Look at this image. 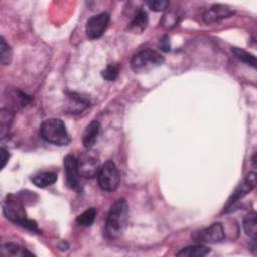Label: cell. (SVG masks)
Here are the masks:
<instances>
[{
	"instance_id": "cell-11",
	"label": "cell",
	"mask_w": 257,
	"mask_h": 257,
	"mask_svg": "<svg viewBox=\"0 0 257 257\" xmlns=\"http://www.w3.org/2000/svg\"><path fill=\"white\" fill-rule=\"evenodd\" d=\"M234 14H235L234 10L231 9L229 6L223 5V4H215L204 12L203 20L207 24H212L224 18L231 17Z\"/></svg>"
},
{
	"instance_id": "cell-2",
	"label": "cell",
	"mask_w": 257,
	"mask_h": 257,
	"mask_svg": "<svg viewBox=\"0 0 257 257\" xmlns=\"http://www.w3.org/2000/svg\"><path fill=\"white\" fill-rule=\"evenodd\" d=\"M128 219V204L125 199H118L110 207L106 218V234L110 238L119 237L124 231Z\"/></svg>"
},
{
	"instance_id": "cell-26",
	"label": "cell",
	"mask_w": 257,
	"mask_h": 257,
	"mask_svg": "<svg viewBox=\"0 0 257 257\" xmlns=\"http://www.w3.org/2000/svg\"><path fill=\"white\" fill-rule=\"evenodd\" d=\"M159 47L161 50L165 51V52H169L171 50V46H170V39L168 35H164L159 42Z\"/></svg>"
},
{
	"instance_id": "cell-5",
	"label": "cell",
	"mask_w": 257,
	"mask_h": 257,
	"mask_svg": "<svg viewBox=\"0 0 257 257\" xmlns=\"http://www.w3.org/2000/svg\"><path fill=\"white\" fill-rule=\"evenodd\" d=\"M99 187L106 192L115 191L120 183V173L111 160L106 161L101 167L97 175Z\"/></svg>"
},
{
	"instance_id": "cell-10",
	"label": "cell",
	"mask_w": 257,
	"mask_h": 257,
	"mask_svg": "<svg viewBox=\"0 0 257 257\" xmlns=\"http://www.w3.org/2000/svg\"><path fill=\"white\" fill-rule=\"evenodd\" d=\"M63 166L65 171V181L67 187L70 188L71 190L80 191V174L77 167V160L73 156L67 155L63 159Z\"/></svg>"
},
{
	"instance_id": "cell-9",
	"label": "cell",
	"mask_w": 257,
	"mask_h": 257,
	"mask_svg": "<svg viewBox=\"0 0 257 257\" xmlns=\"http://www.w3.org/2000/svg\"><path fill=\"white\" fill-rule=\"evenodd\" d=\"M109 23V14L107 12H101L91 16L85 25L86 36L89 39H97L105 32Z\"/></svg>"
},
{
	"instance_id": "cell-28",
	"label": "cell",
	"mask_w": 257,
	"mask_h": 257,
	"mask_svg": "<svg viewBox=\"0 0 257 257\" xmlns=\"http://www.w3.org/2000/svg\"><path fill=\"white\" fill-rule=\"evenodd\" d=\"M68 247H69V246H68V244H67L66 241H61V242L59 243V245H58V248H59L61 251L67 250Z\"/></svg>"
},
{
	"instance_id": "cell-14",
	"label": "cell",
	"mask_w": 257,
	"mask_h": 257,
	"mask_svg": "<svg viewBox=\"0 0 257 257\" xmlns=\"http://www.w3.org/2000/svg\"><path fill=\"white\" fill-rule=\"evenodd\" d=\"M149 17L144 9H140L130 23V30L134 33H142L148 26Z\"/></svg>"
},
{
	"instance_id": "cell-24",
	"label": "cell",
	"mask_w": 257,
	"mask_h": 257,
	"mask_svg": "<svg viewBox=\"0 0 257 257\" xmlns=\"http://www.w3.org/2000/svg\"><path fill=\"white\" fill-rule=\"evenodd\" d=\"M119 69L120 66L118 63H109L102 71H101V75L104 79L108 80V81H113L116 79V77L118 76L119 73Z\"/></svg>"
},
{
	"instance_id": "cell-16",
	"label": "cell",
	"mask_w": 257,
	"mask_h": 257,
	"mask_svg": "<svg viewBox=\"0 0 257 257\" xmlns=\"http://www.w3.org/2000/svg\"><path fill=\"white\" fill-rule=\"evenodd\" d=\"M211 252L210 248L207 246H204L202 244H197L194 246H188L183 249H181L179 252H177V256L181 257H204L208 255Z\"/></svg>"
},
{
	"instance_id": "cell-8",
	"label": "cell",
	"mask_w": 257,
	"mask_h": 257,
	"mask_svg": "<svg viewBox=\"0 0 257 257\" xmlns=\"http://www.w3.org/2000/svg\"><path fill=\"white\" fill-rule=\"evenodd\" d=\"M256 187V173L249 172L244 178L243 182L237 187L232 197L229 199L226 208L224 209V213L231 212L237 202H239L242 198H244L249 192H251Z\"/></svg>"
},
{
	"instance_id": "cell-6",
	"label": "cell",
	"mask_w": 257,
	"mask_h": 257,
	"mask_svg": "<svg viewBox=\"0 0 257 257\" xmlns=\"http://www.w3.org/2000/svg\"><path fill=\"white\" fill-rule=\"evenodd\" d=\"M77 167L81 177L92 179L100 170L99 159L93 152H83L77 159Z\"/></svg>"
},
{
	"instance_id": "cell-19",
	"label": "cell",
	"mask_w": 257,
	"mask_h": 257,
	"mask_svg": "<svg viewBox=\"0 0 257 257\" xmlns=\"http://www.w3.org/2000/svg\"><path fill=\"white\" fill-rule=\"evenodd\" d=\"M256 213L252 212L249 213L243 220V229L247 236H249L252 239H256Z\"/></svg>"
},
{
	"instance_id": "cell-22",
	"label": "cell",
	"mask_w": 257,
	"mask_h": 257,
	"mask_svg": "<svg viewBox=\"0 0 257 257\" xmlns=\"http://www.w3.org/2000/svg\"><path fill=\"white\" fill-rule=\"evenodd\" d=\"M12 49L10 45L5 41L4 37L0 40V61L2 65H8L12 59Z\"/></svg>"
},
{
	"instance_id": "cell-20",
	"label": "cell",
	"mask_w": 257,
	"mask_h": 257,
	"mask_svg": "<svg viewBox=\"0 0 257 257\" xmlns=\"http://www.w3.org/2000/svg\"><path fill=\"white\" fill-rule=\"evenodd\" d=\"M96 214L97 212L95 208H89L76 218V223L82 227H90L95 220Z\"/></svg>"
},
{
	"instance_id": "cell-23",
	"label": "cell",
	"mask_w": 257,
	"mask_h": 257,
	"mask_svg": "<svg viewBox=\"0 0 257 257\" xmlns=\"http://www.w3.org/2000/svg\"><path fill=\"white\" fill-rule=\"evenodd\" d=\"M0 123H1V137L4 138V135L9 130L11 120L13 118V112L8 108H2L0 112Z\"/></svg>"
},
{
	"instance_id": "cell-17",
	"label": "cell",
	"mask_w": 257,
	"mask_h": 257,
	"mask_svg": "<svg viewBox=\"0 0 257 257\" xmlns=\"http://www.w3.org/2000/svg\"><path fill=\"white\" fill-rule=\"evenodd\" d=\"M1 255H3V256H32L33 254L17 244L6 243V244H3L1 247Z\"/></svg>"
},
{
	"instance_id": "cell-13",
	"label": "cell",
	"mask_w": 257,
	"mask_h": 257,
	"mask_svg": "<svg viewBox=\"0 0 257 257\" xmlns=\"http://www.w3.org/2000/svg\"><path fill=\"white\" fill-rule=\"evenodd\" d=\"M99 130H100V124L97 120H92L85 127L83 135H82V144H83L84 148L89 150L94 146V144L97 141Z\"/></svg>"
},
{
	"instance_id": "cell-1",
	"label": "cell",
	"mask_w": 257,
	"mask_h": 257,
	"mask_svg": "<svg viewBox=\"0 0 257 257\" xmlns=\"http://www.w3.org/2000/svg\"><path fill=\"white\" fill-rule=\"evenodd\" d=\"M3 214L11 222L35 233H39L35 221L27 218L23 203L17 195H9L3 203Z\"/></svg>"
},
{
	"instance_id": "cell-18",
	"label": "cell",
	"mask_w": 257,
	"mask_h": 257,
	"mask_svg": "<svg viewBox=\"0 0 257 257\" xmlns=\"http://www.w3.org/2000/svg\"><path fill=\"white\" fill-rule=\"evenodd\" d=\"M167 9H168V11L164 14V16L162 18V25L167 28H171L178 24L182 14H181V11L179 8L173 7V8L169 9V7H168Z\"/></svg>"
},
{
	"instance_id": "cell-3",
	"label": "cell",
	"mask_w": 257,
	"mask_h": 257,
	"mask_svg": "<svg viewBox=\"0 0 257 257\" xmlns=\"http://www.w3.org/2000/svg\"><path fill=\"white\" fill-rule=\"evenodd\" d=\"M40 137L47 143L66 146L70 142L65 124L59 118H48L44 120L39 128Z\"/></svg>"
},
{
	"instance_id": "cell-12",
	"label": "cell",
	"mask_w": 257,
	"mask_h": 257,
	"mask_svg": "<svg viewBox=\"0 0 257 257\" xmlns=\"http://www.w3.org/2000/svg\"><path fill=\"white\" fill-rule=\"evenodd\" d=\"M66 110L70 113H79L89 105V97L78 92H67Z\"/></svg>"
},
{
	"instance_id": "cell-4",
	"label": "cell",
	"mask_w": 257,
	"mask_h": 257,
	"mask_svg": "<svg viewBox=\"0 0 257 257\" xmlns=\"http://www.w3.org/2000/svg\"><path fill=\"white\" fill-rule=\"evenodd\" d=\"M164 61L161 53L152 49H144L133 56L131 67L136 73H144L162 65Z\"/></svg>"
},
{
	"instance_id": "cell-7",
	"label": "cell",
	"mask_w": 257,
	"mask_h": 257,
	"mask_svg": "<svg viewBox=\"0 0 257 257\" xmlns=\"http://www.w3.org/2000/svg\"><path fill=\"white\" fill-rule=\"evenodd\" d=\"M225 238V232L221 223H214L207 228L192 234V239L198 244L209 243L215 244L221 242Z\"/></svg>"
},
{
	"instance_id": "cell-15",
	"label": "cell",
	"mask_w": 257,
	"mask_h": 257,
	"mask_svg": "<svg viewBox=\"0 0 257 257\" xmlns=\"http://www.w3.org/2000/svg\"><path fill=\"white\" fill-rule=\"evenodd\" d=\"M31 181L38 188H46L57 181V174L54 172H40L32 176Z\"/></svg>"
},
{
	"instance_id": "cell-25",
	"label": "cell",
	"mask_w": 257,
	"mask_h": 257,
	"mask_svg": "<svg viewBox=\"0 0 257 257\" xmlns=\"http://www.w3.org/2000/svg\"><path fill=\"white\" fill-rule=\"evenodd\" d=\"M169 5H170L169 1H164V0H156V1L148 2L149 8L151 10H153V11H156V12H160V11L166 10Z\"/></svg>"
},
{
	"instance_id": "cell-29",
	"label": "cell",
	"mask_w": 257,
	"mask_h": 257,
	"mask_svg": "<svg viewBox=\"0 0 257 257\" xmlns=\"http://www.w3.org/2000/svg\"><path fill=\"white\" fill-rule=\"evenodd\" d=\"M255 158H256V154H254L253 158H252V163H253V167L255 168L256 167V161H255Z\"/></svg>"
},
{
	"instance_id": "cell-21",
	"label": "cell",
	"mask_w": 257,
	"mask_h": 257,
	"mask_svg": "<svg viewBox=\"0 0 257 257\" xmlns=\"http://www.w3.org/2000/svg\"><path fill=\"white\" fill-rule=\"evenodd\" d=\"M232 52L234 54V56L239 59L240 61L242 62H245L247 63L248 65L252 66V67H256V58L253 54L241 49V48H238V47H233L232 48Z\"/></svg>"
},
{
	"instance_id": "cell-27",
	"label": "cell",
	"mask_w": 257,
	"mask_h": 257,
	"mask_svg": "<svg viewBox=\"0 0 257 257\" xmlns=\"http://www.w3.org/2000/svg\"><path fill=\"white\" fill-rule=\"evenodd\" d=\"M0 156H1V169H3L6 166L8 160L10 158V155H9V152L6 149L1 147L0 148Z\"/></svg>"
}]
</instances>
